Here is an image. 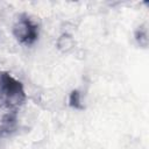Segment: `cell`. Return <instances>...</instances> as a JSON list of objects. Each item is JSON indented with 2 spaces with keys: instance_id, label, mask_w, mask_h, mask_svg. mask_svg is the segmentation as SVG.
<instances>
[{
  "instance_id": "7",
  "label": "cell",
  "mask_w": 149,
  "mask_h": 149,
  "mask_svg": "<svg viewBox=\"0 0 149 149\" xmlns=\"http://www.w3.org/2000/svg\"><path fill=\"white\" fill-rule=\"evenodd\" d=\"M69 102H70V106L74 107V108H78V109H81L83 108V105H81V94L79 91L74 90L71 92L70 94V98H69Z\"/></svg>"
},
{
  "instance_id": "4",
  "label": "cell",
  "mask_w": 149,
  "mask_h": 149,
  "mask_svg": "<svg viewBox=\"0 0 149 149\" xmlns=\"http://www.w3.org/2000/svg\"><path fill=\"white\" fill-rule=\"evenodd\" d=\"M74 44H76L74 38H73V36H72L71 34H69V33H63V34H61V35L58 36L57 41H56V47H57V49H58L61 52H64V54L71 51V50L74 48Z\"/></svg>"
},
{
  "instance_id": "5",
  "label": "cell",
  "mask_w": 149,
  "mask_h": 149,
  "mask_svg": "<svg viewBox=\"0 0 149 149\" xmlns=\"http://www.w3.org/2000/svg\"><path fill=\"white\" fill-rule=\"evenodd\" d=\"M135 40L143 48H146L148 45V30H147L146 26H141L135 31Z\"/></svg>"
},
{
  "instance_id": "6",
  "label": "cell",
  "mask_w": 149,
  "mask_h": 149,
  "mask_svg": "<svg viewBox=\"0 0 149 149\" xmlns=\"http://www.w3.org/2000/svg\"><path fill=\"white\" fill-rule=\"evenodd\" d=\"M10 78H12V76L9 73H7L5 71H0V98H3Z\"/></svg>"
},
{
  "instance_id": "2",
  "label": "cell",
  "mask_w": 149,
  "mask_h": 149,
  "mask_svg": "<svg viewBox=\"0 0 149 149\" xmlns=\"http://www.w3.org/2000/svg\"><path fill=\"white\" fill-rule=\"evenodd\" d=\"M3 99H5L3 102H6L9 106L15 107V108H17L26 100V93H24L23 86L14 77H12L9 83H8V86H7L6 93L3 95Z\"/></svg>"
},
{
  "instance_id": "1",
  "label": "cell",
  "mask_w": 149,
  "mask_h": 149,
  "mask_svg": "<svg viewBox=\"0 0 149 149\" xmlns=\"http://www.w3.org/2000/svg\"><path fill=\"white\" fill-rule=\"evenodd\" d=\"M13 36L23 44H33L38 36V28L37 26L28 17L19 19L13 28H12Z\"/></svg>"
},
{
  "instance_id": "3",
  "label": "cell",
  "mask_w": 149,
  "mask_h": 149,
  "mask_svg": "<svg viewBox=\"0 0 149 149\" xmlns=\"http://www.w3.org/2000/svg\"><path fill=\"white\" fill-rule=\"evenodd\" d=\"M16 121V108L3 102L0 105V127L8 130Z\"/></svg>"
}]
</instances>
